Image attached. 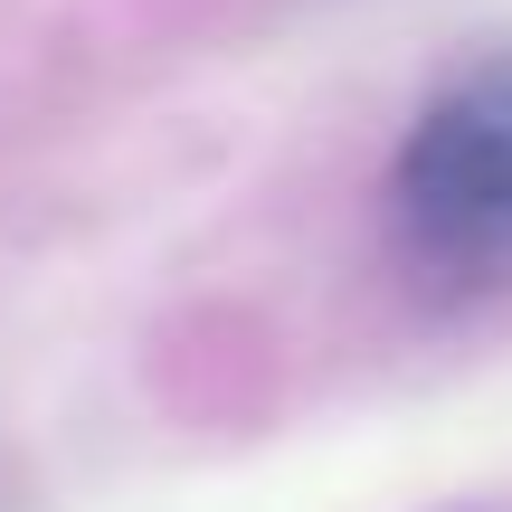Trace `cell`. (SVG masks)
<instances>
[{
    "label": "cell",
    "instance_id": "1",
    "mask_svg": "<svg viewBox=\"0 0 512 512\" xmlns=\"http://www.w3.org/2000/svg\"><path fill=\"white\" fill-rule=\"evenodd\" d=\"M389 228L408 266L484 285L512 266V57H484L427 95L389 162Z\"/></svg>",
    "mask_w": 512,
    "mask_h": 512
}]
</instances>
